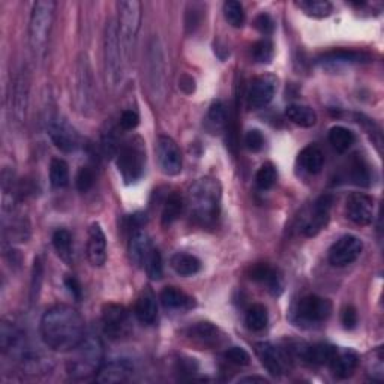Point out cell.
<instances>
[{
  "label": "cell",
  "mask_w": 384,
  "mask_h": 384,
  "mask_svg": "<svg viewBox=\"0 0 384 384\" xmlns=\"http://www.w3.org/2000/svg\"><path fill=\"white\" fill-rule=\"evenodd\" d=\"M41 338L54 351L69 353L86 338L83 315L69 305H56L41 318Z\"/></svg>",
  "instance_id": "6da1fadb"
},
{
  "label": "cell",
  "mask_w": 384,
  "mask_h": 384,
  "mask_svg": "<svg viewBox=\"0 0 384 384\" xmlns=\"http://www.w3.org/2000/svg\"><path fill=\"white\" fill-rule=\"evenodd\" d=\"M222 187L215 178L198 179L188 192L191 215L198 226L214 227L221 214Z\"/></svg>",
  "instance_id": "7a4b0ae2"
},
{
  "label": "cell",
  "mask_w": 384,
  "mask_h": 384,
  "mask_svg": "<svg viewBox=\"0 0 384 384\" xmlns=\"http://www.w3.org/2000/svg\"><path fill=\"white\" fill-rule=\"evenodd\" d=\"M104 345L98 337L86 335L77 349L72 350L66 371L74 380H86L96 376L104 365Z\"/></svg>",
  "instance_id": "3957f363"
},
{
  "label": "cell",
  "mask_w": 384,
  "mask_h": 384,
  "mask_svg": "<svg viewBox=\"0 0 384 384\" xmlns=\"http://www.w3.org/2000/svg\"><path fill=\"white\" fill-rule=\"evenodd\" d=\"M165 47L158 36H153L147 47V86L155 103H163L167 95V65Z\"/></svg>",
  "instance_id": "277c9868"
},
{
  "label": "cell",
  "mask_w": 384,
  "mask_h": 384,
  "mask_svg": "<svg viewBox=\"0 0 384 384\" xmlns=\"http://www.w3.org/2000/svg\"><path fill=\"white\" fill-rule=\"evenodd\" d=\"M56 4L52 0H40L33 5L29 23V44L36 59H42L52 32Z\"/></svg>",
  "instance_id": "5b68a950"
},
{
  "label": "cell",
  "mask_w": 384,
  "mask_h": 384,
  "mask_svg": "<svg viewBox=\"0 0 384 384\" xmlns=\"http://www.w3.org/2000/svg\"><path fill=\"white\" fill-rule=\"evenodd\" d=\"M117 29L123 56L129 60L141 28V4L137 0H123L117 4Z\"/></svg>",
  "instance_id": "8992f818"
},
{
  "label": "cell",
  "mask_w": 384,
  "mask_h": 384,
  "mask_svg": "<svg viewBox=\"0 0 384 384\" xmlns=\"http://www.w3.org/2000/svg\"><path fill=\"white\" fill-rule=\"evenodd\" d=\"M117 168L127 185L139 182L146 168V146L140 137H135L120 147Z\"/></svg>",
  "instance_id": "52a82bcc"
},
{
  "label": "cell",
  "mask_w": 384,
  "mask_h": 384,
  "mask_svg": "<svg viewBox=\"0 0 384 384\" xmlns=\"http://www.w3.org/2000/svg\"><path fill=\"white\" fill-rule=\"evenodd\" d=\"M122 42L119 29L115 20H108L104 36V59H105V78L110 88L116 89L122 81Z\"/></svg>",
  "instance_id": "ba28073f"
},
{
  "label": "cell",
  "mask_w": 384,
  "mask_h": 384,
  "mask_svg": "<svg viewBox=\"0 0 384 384\" xmlns=\"http://www.w3.org/2000/svg\"><path fill=\"white\" fill-rule=\"evenodd\" d=\"M104 333L113 341L127 338L131 332V318L125 306L110 303L103 309Z\"/></svg>",
  "instance_id": "9c48e42d"
},
{
  "label": "cell",
  "mask_w": 384,
  "mask_h": 384,
  "mask_svg": "<svg viewBox=\"0 0 384 384\" xmlns=\"http://www.w3.org/2000/svg\"><path fill=\"white\" fill-rule=\"evenodd\" d=\"M48 135L59 151L65 153L76 152L81 146V139L77 129L62 117H53L48 122Z\"/></svg>",
  "instance_id": "30bf717a"
},
{
  "label": "cell",
  "mask_w": 384,
  "mask_h": 384,
  "mask_svg": "<svg viewBox=\"0 0 384 384\" xmlns=\"http://www.w3.org/2000/svg\"><path fill=\"white\" fill-rule=\"evenodd\" d=\"M362 251H363V242L356 236H351V234H345V236L339 238L330 246L329 262L330 264L337 267L349 266L361 257Z\"/></svg>",
  "instance_id": "8fae6325"
},
{
  "label": "cell",
  "mask_w": 384,
  "mask_h": 384,
  "mask_svg": "<svg viewBox=\"0 0 384 384\" xmlns=\"http://www.w3.org/2000/svg\"><path fill=\"white\" fill-rule=\"evenodd\" d=\"M156 156L161 170L167 176H178L182 171L180 149L168 135H161L156 141Z\"/></svg>",
  "instance_id": "7c38bea8"
},
{
  "label": "cell",
  "mask_w": 384,
  "mask_h": 384,
  "mask_svg": "<svg viewBox=\"0 0 384 384\" xmlns=\"http://www.w3.org/2000/svg\"><path fill=\"white\" fill-rule=\"evenodd\" d=\"M332 206H333L332 195L325 194L317 198V202L313 204L308 216L305 218L302 227V231L306 238L317 236V234L327 226Z\"/></svg>",
  "instance_id": "4fadbf2b"
},
{
  "label": "cell",
  "mask_w": 384,
  "mask_h": 384,
  "mask_svg": "<svg viewBox=\"0 0 384 384\" xmlns=\"http://www.w3.org/2000/svg\"><path fill=\"white\" fill-rule=\"evenodd\" d=\"M277 88L278 80L275 76L263 74V76L257 77L251 83L250 92H248V107L251 110H262L267 107L275 96Z\"/></svg>",
  "instance_id": "5bb4252c"
},
{
  "label": "cell",
  "mask_w": 384,
  "mask_h": 384,
  "mask_svg": "<svg viewBox=\"0 0 384 384\" xmlns=\"http://www.w3.org/2000/svg\"><path fill=\"white\" fill-rule=\"evenodd\" d=\"M255 351L263 366L269 371L272 376L279 377L287 373L290 366L289 354L279 347L270 342H260L255 345Z\"/></svg>",
  "instance_id": "9a60e30c"
},
{
  "label": "cell",
  "mask_w": 384,
  "mask_h": 384,
  "mask_svg": "<svg viewBox=\"0 0 384 384\" xmlns=\"http://www.w3.org/2000/svg\"><path fill=\"white\" fill-rule=\"evenodd\" d=\"M332 302L320 296H306L297 305V315L305 323H323L332 314Z\"/></svg>",
  "instance_id": "2e32d148"
},
{
  "label": "cell",
  "mask_w": 384,
  "mask_h": 384,
  "mask_svg": "<svg viewBox=\"0 0 384 384\" xmlns=\"http://www.w3.org/2000/svg\"><path fill=\"white\" fill-rule=\"evenodd\" d=\"M347 216L357 226H369L374 221V200L366 194L354 192L347 198Z\"/></svg>",
  "instance_id": "e0dca14e"
},
{
  "label": "cell",
  "mask_w": 384,
  "mask_h": 384,
  "mask_svg": "<svg viewBox=\"0 0 384 384\" xmlns=\"http://www.w3.org/2000/svg\"><path fill=\"white\" fill-rule=\"evenodd\" d=\"M88 260L93 267H103L107 262V238L103 227L93 222L88 234Z\"/></svg>",
  "instance_id": "ac0fdd59"
},
{
  "label": "cell",
  "mask_w": 384,
  "mask_h": 384,
  "mask_svg": "<svg viewBox=\"0 0 384 384\" xmlns=\"http://www.w3.org/2000/svg\"><path fill=\"white\" fill-rule=\"evenodd\" d=\"M134 374V366L127 359H115L101 366L96 374V381L101 384L125 383Z\"/></svg>",
  "instance_id": "d6986e66"
},
{
  "label": "cell",
  "mask_w": 384,
  "mask_h": 384,
  "mask_svg": "<svg viewBox=\"0 0 384 384\" xmlns=\"http://www.w3.org/2000/svg\"><path fill=\"white\" fill-rule=\"evenodd\" d=\"M152 242L144 227L134 228L129 239V257L131 262L137 267H144L146 260L152 251Z\"/></svg>",
  "instance_id": "ffe728a7"
},
{
  "label": "cell",
  "mask_w": 384,
  "mask_h": 384,
  "mask_svg": "<svg viewBox=\"0 0 384 384\" xmlns=\"http://www.w3.org/2000/svg\"><path fill=\"white\" fill-rule=\"evenodd\" d=\"M134 313L141 325L152 326L156 323V320H158L156 296L151 287H146L140 293L137 302H135Z\"/></svg>",
  "instance_id": "44dd1931"
},
{
  "label": "cell",
  "mask_w": 384,
  "mask_h": 384,
  "mask_svg": "<svg viewBox=\"0 0 384 384\" xmlns=\"http://www.w3.org/2000/svg\"><path fill=\"white\" fill-rule=\"evenodd\" d=\"M371 56L363 52H354V50H335V52L325 53L318 57V64L323 66H335V65H353L369 62Z\"/></svg>",
  "instance_id": "7402d4cb"
},
{
  "label": "cell",
  "mask_w": 384,
  "mask_h": 384,
  "mask_svg": "<svg viewBox=\"0 0 384 384\" xmlns=\"http://www.w3.org/2000/svg\"><path fill=\"white\" fill-rule=\"evenodd\" d=\"M250 278L258 284H262V286H266L267 290L274 296H278L282 291V278L279 277L278 270L266 263L255 264L251 269Z\"/></svg>",
  "instance_id": "603a6c76"
},
{
  "label": "cell",
  "mask_w": 384,
  "mask_h": 384,
  "mask_svg": "<svg viewBox=\"0 0 384 384\" xmlns=\"http://www.w3.org/2000/svg\"><path fill=\"white\" fill-rule=\"evenodd\" d=\"M359 365V356L356 351L353 350H338L335 356H333L332 362L329 363V366L332 368V373L338 378H349L353 376V373L356 371Z\"/></svg>",
  "instance_id": "cb8c5ba5"
},
{
  "label": "cell",
  "mask_w": 384,
  "mask_h": 384,
  "mask_svg": "<svg viewBox=\"0 0 384 384\" xmlns=\"http://www.w3.org/2000/svg\"><path fill=\"white\" fill-rule=\"evenodd\" d=\"M337 353V347L329 344H317V345H305L303 349L297 350L303 361L309 365H329L333 356Z\"/></svg>",
  "instance_id": "d4e9b609"
},
{
  "label": "cell",
  "mask_w": 384,
  "mask_h": 384,
  "mask_svg": "<svg viewBox=\"0 0 384 384\" xmlns=\"http://www.w3.org/2000/svg\"><path fill=\"white\" fill-rule=\"evenodd\" d=\"M28 95H29V77L28 69L23 68L16 78L14 84V96H12V103H14V116L18 122H23L24 115H26L28 107Z\"/></svg>",
  "instance_id": "484cf974"
},
{
  "label": "cell",
  "mask_w": 384,
  "mask_h": 384,
  "mask_svg": "<svg viewBox=\"0 0 384 384\" xmlns=\"http://www.w3.org/2000/svg\"><path fill=\"white\" fill-rule=\"evenodd\" d=\"M159 299L164 308L173 309V311H188V309L195 306L192 297L176 287H165L161 291Z\"/></svg>",
  "instance_id": "4316f807"
},
{
  "label": "cell",
  "mask_w": 384,
  "mask_h": 384,
  "mask_svg": "<svg viewBox=\"0 0 384 384\" xmlns=\"http://www.w3.org/2000/svg\"><path fill=\"white\" fill-rule=\"evenodd\" d=\"M188 337L203 347H214L221 341V333L218 327L209 323V321H202V323H195L191 326L188 330Z\"/></svg>",
  "instance_id": "83f0119b"
},
{
  "label": "cell",
  "mask_w": 384,
  "mask_h": 384,
  "mask_svg": "<svg viewBox=\"0 0 384 384\" xmlns=\"http://www.w3.org/2000/svg\"><path fill=\"white\" fill-rule=\"evenodd\" d=\"M173 270L180 277H192L197 275L202 269V262L195 255L187 252H178L170 260Z\"/></svg>",
  "instance_id": "f1b7e54d"
},
{
  "label": "cell",
  "mask_w": 384,
  "mask_h": 384,
  "mask_svg": "<svg viewBox=\"0 0 384 384\" xmlns=\"http://www.w3.org/2000/svg\"><path fill=\"white\" fill-rule=\"evenodd\" d=\"M77 91H78V101H80V110H88L89 108V103L92 99V95H91V76H89V69H88V62H86V59H81L80 64H78V69H77Z\"/></svg>",
  "instance_id": "f546056e"
},
{
  "label": "cell",
  "mask_w": 384,
  "mask_h": 384,
  "mask_svg": "<svg viewBox=\"0 0 384 384\" xmlns=\"http://www.w3.org/2000/svg\"><path fill=\"white\" fill-rule=\"evenodd\" d=\"M301 167L309 175H318L325 165V155L315 146H308L299 153Z\"/></svg>",
  "instance_id": "4dcf8cb0"
},
{
  "label": "cell",
  "mask_w": 384,
  "mask_h": 384,
  "mask_svg": "<svg viewBox=\"0 0 384 384\" xmlns=\"http://www.w3.org/2000/svg\"><path fill=\"white\" fill-rule=\"evenodd\" d=\"M286 115L293 123H296V125H299L302 128H311L317 123V113L311 107H306V105L291 104L287 107Z\"/></svg>",
  "instance_id": "1f68e13d"
},
{
  "label": "cell",
  "mask_w": 384,
  "mask_h": 384,
  "mask_svg": "<svg viewBox=\"0 0 384 384\" xmlns=\"http://www.w3.org/2000/svg\"><path fill=\"white\" fill-rule=\"evenodd\" d=\"M245 323L248 329H251L254 332H262L266 329L269 323V313L264 305L255 303L246 311L245 317Z\"/></svg>",
  "instance_id": "d6a6232c"
},
{
  "label": "cell",
  "mask_w": 384,
  "mask_h": 384,
  "mask_svg": "<svg viewBox=\"0 0 384 384\" xmlns=\"http://www.w3.org/2000/svg\"><path fill=\"white\" fill-rule=\"evenodd\" d=\"M296 6L301 8L306 16L314 18H326L333 11V5L327 0H301V2H296Z\"/></svg>",
  "instance_id": "836d02e7"
},
{
  "label": "cell",
  "mask_w": 384,
  "mask_h": 384,
  "mask_svg": "<svg viewBox=\"0 0 384 384\" xmlns=\"http://www.w3.org/2000/svg\"><path fill=\"white\" fill-rule=\"evenodd\" d=\"M183 207H185L183 198L179 194H171L164 203L163 216H161V219H163V226L168 227L173 222H176L183 212Z\"/></svg>",
  "instance_id": "e575fe53"
},
{
  "label": "cell",
  "mask_w": 384,
  "mask_h": 384,
  "mask_svg": "<svg viewBox=\"0 0 384 384\" xmlns=\"http://www.w3.org/2000/svg\"><path fill=\"white\" fill-rule=\"evenodd\" d=\"M329 141L339 153H344L354 144L356 137L350 129H347L344 127H333L329 131Z\"/></svg>",
  "instance_id": "d590c367"
},
{
  "label": "cell",
  "mask_w": 384,
  "mask_h": 384,
  "mask_svg": "<svg viewBox=\"0 0 384 384\" xmlns=\"http://www.w3.org/2000/svg\"><path fill=\"white\" fill-rule=\"evenodd\" d=\"M50 182L54 188H65L69 183V167L64 159L54 158L50 164Z\"/></svg>",
  "instance_id": "8d00e7d4"
},
{
  "label": "cell",
  "mask_w": 384,
  "mask_h": 384,
  "mask_svg": "<svg viewBox=\"0 0 384 384\" xmlns=\"http://www.w3.org/2000/svg\"><path fill=\"white\" fill-rule=\"evenodd\" d=\"M53 245L57 251L59 257L65 260L66 263H71L72 260V236L68 230H57L53 234Z\"/></svg>",
  "instance_id": "74e56055"
},
{
  "label": "cell",
  "mask_w": 384,
  "mask_h": 384,
  "mask_svg": "<svg viewBox=\"0 0 384 384\" xmlns=\"http://www.w3.org/2000/svg\"><path fill=\"white\" fill-rule=\"evenodd\" d=\"M147 277L152 281H159L164 275V266H163V257H161V252L155 248H152L151 254H149L146 263H144Z\"/></svg>",
  "instance_id": "f35d334b"
},
{
  "label": "cell",
  "mask_w": 384,
  "mask_h": 384,
  "mask_svg": "<svg viewBox=\"0 0 384 384\" xmlns=\"http://www.w3.org/2000/svg\"><path fill=\"white\" fill-rule=\"evenodd\" d=\"M224 16L233 28H242L245 24V11L240 2L228 0L224 4Z\"/></svg>",
  "instance_id": "ab89813d"
},
{
  "label": "cell",
  "mask_w": 384,
  "mask_h": 384,
  "mask_svg": "<svg viewBox=\"0 0 384 384\" xmlns=\"http://www.w3.org/2000/svg\"><path fill=\"white\" fill-rule=\"evenodd\" d=\"M277 179H278V173H277V168L272 164H264L260 167L255 176L257 187L263 191L270 190L272 187H274V185L277 183Z\"/></svg>",
  "instance_id": "60d3db41"
},
{
  "label": "cell",
  "mask_w": 384,
  "mask_h": 384,
  "mask_svg": "<svg viewBox=\"0 0 384 384\" xmlns=\"http://www.w3.org/2000/svg\"><path fill=\"white\" fill-rule=\"evenodd\" d=\"M207 120L210 125L216 129H221L222 127L227 125V108L222 101H215L209 108Z\"/></svg>",
  "instance_id": "b9f144b4"
},
{
  "label": "cell",
  "mask_w": 384,
  "mask_h": 384,
  "mask_svg": "<svg viewBox=\"0 0 384 384\" xmlns=\"http://www.w3.org/2000/svg\"><path fill=\"white\" fill-rule=\"evenodd\" d=\"M252 56L258 64H269V62L274 59V44L269 40L255 42L252 47Z\"/></svg>",
  "instance_id": "7bdbcfd3"
},
{
  "label": "cell",
  "mask_w": 384,
  "mask_h": 384,
  "mask_svg": "<svg viewBox=\"0 0 384 384\" xmlns=\"http://www.w3.org/2000/svg\"><path fill=\"white\" fill-rule=\"evenodd\" d=\"M224 357L227 362L238 365V366H246L251 363L250 353H248L245 349H242V347H230V349L226 350Z\"/></svg>",
  "instance_id": "ee69618b"
},
{
  "label": "cell",
  "mask_w": 384,
  "mask_h": 384,
  "mask_svg": "<svg viewBox=\"0 0 384 384\" xmlns=\"http://www.w3.org/2000/svg\"><path fill=\"white\" fill-rule=\"evenodd\" d=\"M351 179L354 180L356 185H361V187H368L371 182V175H369V168L363 163V161H354V164L351 165Z\"/></svg>",
  "instance_id": "f6af8a7d"
},
{
  "label": "cell",
  "mask_w": 384,
  "mask_h": 384,
  "mask_svg": "<svg viewBox=\"0 0 384 384\" xmlns=\"http://www.w3.org/2000/svg\"><path fill=\"white\" fill-rule=\"evenodd\" d=\"M383 350L381 349H377L374 353H373V362H371L369 368H368V374L369 377L373 380H377V381H381L383 377H384V365H383Z\"/></svg>",
  "instance_id": "bcb514c9"
},
{
  "label": "cell",
  "mask_w": 384,
  "mask_h": 384,
  "mask_svg": "<svg viewBox=\"0 0 384 384\" xmlns=\"http://www.w3.org/2000/svg\"><path fill=\"white\" fill-rule=\"evenodd\" d=\"M95 183V175L93 171L89 168V167H83L78 175H77V179H76V185H77V190L80 192H88Z\"/></svg>",
  "instance_id": "7dc6e473"
},
{
  "label": "cell",
  "mask_w": 384,
  "mask_h": 384,
  "mask_svg": "<svg viewBox=\"0 0 384 384\" xmlns=\"http://www.w3.org/2000/svg\"><path fill=\"white\" fill-rule=\"evenodd\" d=\"M120 128L123 131H132L139 127V123H140V116L137 111H134V110H125L122 113L120 116Z\"/></svg>",
  "instance_id": "c3c4849f"
},
{
  "label": "cell",
  "mask_w": 384,
  "mask_h": 384,
  "mask_svg": "<svg viewBox=\"0 0 384 384\" xmlns=\"http://www.w3.org/2000/svg\"><path fill=\"white\" fill-rule=\"evenodd\" d=\"M245 143H246V147L250 149L251 152H260L264 146V137L258 129H251V131H248V134H246Z\"/></svg>",
  "instance_id": "681fc988"
},
{
  "label": "cell",
  "mask_w": 384,
  "mask_h": 384,
  "mask_svg": "<svg viewBox=\"0 0 384 384\" xmlns=\"http://www.w3.org/2000/svg\"><path fill=\"white\" fill-rule=\"evenodd\" d=\"M255 24V28L260 33H263V35H270L272 32H274L275 29V23L274 20L270 18V16L267 14H262V16H258L254 21Z\"/></svg>",
  "instance_id": "f907efd6"
},
{
  "label": "cell",
  "mask_w": 384,
  "mask_h": 384,
  "mask_svg": "<svg viewBox=\"0 0 384 384\" xmlns=\"http://www.w3.org/2000/svg\"><path fill=\"white\" fill-rule=\"evenodd\" d=\"M342 325L345 329H353L357 325V311L354 306H347L342 313Z\"/></svg>",
  "instance_id": "816d5d0a"
},
{
  "label": "cell",
  "mask_w": 384,
  "mask_h": 384,
  "mask_svg": "<svg viewBox=\"0 0 384 384\" xmlns=\"http://www.w3.org/2000/svg\"><path fill=\"white\" fill-rule=\"evenodd\" d=\"M191 6H192V11H188V14H187V28L190 30H194L202 21V16L198 14V12H202V11L197 8V5H191Z\"/></svg>",
  "instance_id": "f5cc1de1"
},
{
  "label": "cell",
  "mask_w": 384,
  "mask_h": 384,
  "mask_svg": "<svg viewBox=\"0 0 384 384\" xmlns=\"http://www.w3.org/2000/svg\"><path fill=\"white\" fill-rule=\"evenodd\" d=\"M65 286L66 289L69 290V293L76 297V299H80L81 297V286H80V282L77 278H74V277H68L65 279Z\"/></svg>",
  "instance_id": "db71d44e"
},
{
  "label": "cell",
  "mask_w": 384,
  "mask_h": 384,
  "mask_svg": "<svg viewBox=\"0 0 384 384\" xmlns=\"http://www.w3.org/2000/svg\"><path fill=\"white\" fill-rule=\"evenodd\" d=\"M240 383H260V384H266L267 380L262 378V377H245L239 380Z\"/></svg>",
  "instance_id": "11a10c76"
}]
</instances>
